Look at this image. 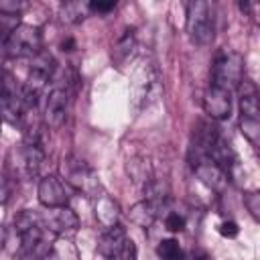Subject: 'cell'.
<instances>
[{
	"instance_id": "obj_1",
	"label": "cell",
	"mask_w": 260,
	"mask_h": 260,
	"mask_svg": "<svg viewBox=\"0 0 260 260\" xmlns=\"http://www.w3.org/2000/svg\"><path fill=\"white\" fill-rule=\"evenodd\" d=\"M162 93V79L160 71L154 61L144 59L132 73L130 79V102L134 112H140L152 106Z\"/></svg>"
},
{
	"instance_id": "obj_2",
	"label": "cell",
	"mask_w": 260,
	"mask_h": 260,
	"mask_svg": "<svg viewBox=\"0 0 260 260\" xmlns=\"http://www.w3.org/2000/svg\"><path fill=\"white\" fill-rule=\"evenodd\" d=\"M45 160V148L35 144V142H20L10 146V150L6 152V173L10 179L16 181H30L39 175L41 165Z\"/></svg>"
},
{
	"instance_id": "obj_3",
	"label": "cell",
	"mask_w": 260,
	"mask_h": 260,
	"mask_svg": "<svg viewBox=\"0 0 260 260\" xmlns=\"http://www.w3.org/2000/svg\"><path fill=\"white\" fill-rule=\"evenodd\" d=\"M55 75V59L47 51H41L39 55L32 57L26 81L22 85V104L24 110H35L39 104V98L45 93L49 81Z\"/></svg>"
},
{
	"instance_id": "obj_4",
	"label": "cell",
	"mask_w": 260,
	"mask_h": 260,
	"mask_svg": "<svg viewBox=\"0 0 260 260\" xmlns=\"http://www.w3.org/2000/svg\"><path fill=\"white\" fill-rule=\"evenodd\" d=\"M73 77H71V71H63L61 75L53 77V83H51V89L47 93V100H45V124L49 128H61L65 118H67V110H69V104H71V95H73Z\"/></svg>"
},
{
	"instance_id": "obj_5",
	"label": "cell",
	"mask_w": 260,
	"mask_h": 260,
	"mask_svg": "<svg viewBox=\"0 0 260 260\" xmlns=\"http://www.w3.org/2000/svg\"><path fill=\"white\" fill-rule=\"evenodd\" d=\"M187 35L197 47L211 45L215 35V16L209 2L193 0L187 4Z\"/></svg>"
},
{
	"instance_id": "obj_6",
	"label": "cell",
	"mask_w": 260,
	"mask_h": 260,
	"mask_svg": "<svg viewBox=\"0 0 260 260\" xmlns=\"http://www.w3.org/2000/svg\"><path fill=\"white\" fill-rule=\"evenodd\" d=\"M244 81V57L238 51L221 49L211 65V85L234 91Z\"/></svg>"
},
{
	"instance_id": "obj_7",
	"label": "cell",
	"mask_w": 260,
	"mask_h": 260,
	"mask_svg": "<svg viewBox=\"0 0 260 260\" xmlns=\"http://www.w3.org/2000/svg\"><path fill=\"white\" fill-rule=\"evenodd\" d=\"M43 39H41V30L32 24H24L20 22L12 32L10 37L6 39V45H4V55L10 57V59H24V57H35L39 55L43 49Z\"/></svg>"
},
{
	"instance_id": "obj_8",
	"label": "cell",
	"mask_w": 260,
	"mask_h": 260,
	"mask_svg": "<svg viewBox=\"0 0 260 260\" xmlns=\"http://www.w3.org/2000/svg\"><path fill=\"white\" fill-rule=\"evenodd\" d=\"M61 173H63L61 179L73 191H81L85 195L95 197V193L100 189V181H98V175L93 173V169L85 160H81L77 156H67V158H63Z\"/></svg>"
},
{
	"instance_id": "obj_9",
	"label": "cell",
	"mask_w": 260,
	"mask_h": 260,
	"mask_svg": "<svg viewBox=\"0 0 260 260\" xmlns=\"http://www.w3.org/2000/svg\"><path fill=\"white\" fill-rule=\"evenodd\" d=\"M18 236H20V248H18L20 260H47L51 254L53 242L57 238L47 230H43L41 223L24 230Z\"/></svg>"
},
{
	"instance_id": "obj_10",
	"label": "cell",
	"mask_w": 260,
	"mask_h": 260,
	"mask_svg": "<svg viewBox=\"0 0 260 260\" xmlns=\"http://www.w3.org/2000/svg\"><path fill=\"white\" fill-rule=\"evenodd\" d=\"M22 112V85H18L10 73L0 75V118H6L14 124L20 120Z\"/></svg>"
},
{
	"instance_id": "obj_11",
	"label": "cell",
	"mask_w": 260,
	"mask_h": 260,
	"mask_svg": "<svg viewBox=\"0 0 260 260\" xmlns=\"http://www.w3.org/2000/svg\"><path fill=\"white\" fill-rule=\"evenodd\" d=\"M73 193L75 191L59 175L43 177L39 181V187H37V197H39V203L43 207H67Z\"/></svg>"
},
{
	"instance_id": "obj_12",
	"label": "cell",
	"mask_w": 260,
	"mask_h": 260,
	"mask_svg": "<svg viewBox=\"0 0 260 260\" xmlns=\"http://www.w3.org/2000/svg\"><path fill=\"white\" fill-rule=\"evenodd\" d=\"M39 223L43 230H47L53 236H65L77 230L79 217L69 205L67 207H45V211L39 213Z\"/></svg>"
},
{
	"instance_id": "obj_13",
	"label": "cell",
	"mask_w": 260,
	"mask_h": 260,
	"mask_svg": "<svg viewBox=\"0 0 260 260\" xmlns=\"http://www.w3.org/2000/svg\"><path fill=\"white\" fill-rule=\"evenodd\" d=\"M191 165H193V171H195V175L199 177V181H201L205 187H209L211 191L221 193V191L228 187V183H230L228 173H225L221 167H217L211 158H207V156L195 158V160H191Z\"/></svg>"
},
{
	"instance_id": "obj_14",
	"label": "cell",
	"mask_w": 260,
	"mask_h": 260,
	"mask_svg": "<svg viewBox=\"0 0 260 260\" xmlns=\"http://www.w3.org/2000/svg\"><path fill=\"white\" fill-rule=\"evenodd\" d=\"M203 110L209 120H225L232 114V91L209 85L203 93Z\"/></svg>"
},
{
	"instance_id": "obj_15",
	"label": "cell",
	"mask_w": 260,
	"mask_h": 260,
	"mask_svg": "<svg viewBox=\"0 0 260 260\" xmlns=\"http://www.w3.org/2000/svg\"><path fill=\"white\" fill-rule=\"evenodd\" d=\"M126 240H128L126 230L120 223H116V225L104 230V234L100 236V240H98V254L108 258V260H116L118 254L122 252Z\"/></svg>"
},
{
	"instance_id": "obj_16",
	"label": "cell",
	"mask_w": 260,
	"mask_h": 260,
	"mask_svg": "<svg viewBox=\"0 0 260 260\" xmlns=\"http://www.w3.org/2000/svg\"><path fill=\"white\" fill-rule=\"evenodd\" d=\"M240 118L246 120H260V106H258V89L250 79H244L240 85Z\"/></svg>"
},
{
	"instance_id": "obj_17",
	"label": "cell",
	"mask_w": 260,
	"mask_h": 260,
	"mask_svg": "<svg viewBox=\"0 0 260 260\" xmlns=\"http://www.w3.org/2000/svg\"><path fill=\"white\" fill-rule=\"evenodd\" d=\"M93 215H95L98 223H100L104 230H108V228H112V225L118 223L120 207H118V203H116L112 197H108V195H98V197H95V205H93Z\"/></svg>"
},
{
	"instance_id": "obj_18",
	"label": "cell",
	"mask_w": 260,
	"mask_h": 260,
	"mask_svg": "<svg viewBox=\"0 0 260 260\" xmlns=\"http://www.w3.org/2000/svg\"><path fill=\"white\" fill-rule=\"evenodd\" d=\"M136 35H134V28H126L120 37H118V41H116V45H114V49H112V59L116 61V65L118 67H124L128 61H132V57H134V53H136Z\"/></svg>"
},
{
	"instance_id": "obj_19",
	"label": "cell",
	"mask_w": 260,
	"mask_h": 260,
	"mask_svg": "<svg viewBox=\"0 0 260 260\" xmlns=\"http://www.w3.org/2000/svg\"><path fill=\"white\" fill-rule=\"evenodd\" d=\"M158 211H160V209H158L154 203L142 199V201H138V203H134V205L130 207L128 215H130V221H134L136 225H140V228H150V225L154 223Z\"/></svg>"
},
{
	"instance_id": "obj_20",
	"label": "cell",
	"mask_w": 260,
	"mask_h": 260,
	"mask_svg": "<svg viewBox=\"0 0 260 260\" xmlns=\"http://www.w3.org/2000/svg\"><path fill=\"white\" fill-rule=\"evenodd\" d=\"M59 14H61V20L63 22H67V24H79L89 14V8H87V2L73 0V2H63Z\"/></svg>"
},
{
	"instance_id": "obj_21",
	"label": "cell",
	"mask_w": 260,
	"mask_h": 260,
	"mask_svg": "<svg viewBox=\"0 0 260 260\" xmlns=\"http://www.w3.org/2000/svg\"><path fill=\"white\" fill-rule=\"evenodd\" d=\"M47 260H77V250L69 240H65L63 236H57Z\"/></svg>"
},
{
	"instance_id": "obj_22",
	"label": "cell",
	"mask_w": 260,
	"mask_h": 260,
	"mask_svg": "<svg viewBox=\"0 0 260 260\" xmlns=\"http://www.w3.org/2000/svg\"><path fill=\"white\" fill-rule=\"evenodd\" d=\"M156 254H158L160 260H181V258H183L181 246H179V242L173 240V238L160 240L158 246H156Z\"/></svg>"
},
{
	"instance_id": "obj_23",
	"label": "cell",
	"mask_w": 260,
	"mask_h": 260,
	"mask_svg": "<svg viewBox=\"0 0 260 260\" xmlns=\"http://www.w3.org/2000/svg\"><path fill=\"white\" fill-rule=\"evenodd\" d=\"M128 173H130V177H132L134 181H142V183L152 181V179H150V171H148V162H144V160H140V158H132V160L128 162Z\"/></svg>"
},
{
	"instance_id": "obj_24",
	"label": "cell",
	"mask_w": 260,
	"mask_h": 260,
	"mask_svg": "<svg viewBox=\"0 0 260 260\" xmlns=\"http://www.w3.org/2000/svg\"><path fill=\"white\" fill-rule=\"evenodd\" d=\"M240 130H242V134H244L252 144H258V138H260V120H246V118H240Z\"/></svg>"
},
{
	"instance_id": "obj_25",
	"label": "cell",
	"mask_w": 260,
	"mask_h": 260,
	"mask_svg": "<svg viewBox=\"0 0 260 260\" xmlns=\"http://www.w3.org/2000/svg\"><path fill=\"white\" fill-rule=\"evenodd\" d=\"M244 205L248 207L250 215L258 221V219H260V193H258V191L246 193V195H244Z\"/></svg>"
},
{
	"instance_id": "obj_26",
	"label": "cell",
	"mask_w": 260,
	"mask_h": 260,
	"mask_svg": "<svg viewBox=\"0 0 260 260\" xmlns=\"http://www.w3.org/2000/svg\"><path fill=\"white\" fill-rule=\"evenodd\" d=\"M24 8H26V2H20V0H0V14L18 16Z\"/></svg>"
},
{
	"instance_id": "obj_27",
	"label": "cell",
	"mask_w": 260,
	"mask_h": 260,
	"mask_svg": "<svg viewBox=\"0 0 260 260\" xmlns=\"http://www.w3.org/2000/svg\"><path fill=\"white\" fill-rule=\"evenodd\" d=\"M165 228H167L169 232H173V234L183 232V230H185V217L179 215V213H169V215L165 217Z\"/></svg>"
},
{
	"instance_id": "obj_28",
	"label": "cell",
	"mask_w": 260,
	"mask_h": 260,
	"mask_svg": "<svg viewBox=\"0 0 260 260\" xmlns=\"http://www.w3.org/2000/svg\"><path fill=\"white\" fill-rule=\"evenodd\" d=\"M87 8H89V12L108 14L110 10L116 8V0H93V2H87Z\"/></svg>"
},
{
	"instance_id": "obj_29",
	"label": "cell",
	"mask_w": 260,
	"mask_h": 260,
	"mask_svg": "<svg viewBox=\"0 0 260 260\" xmlns=\"http://www.w3.org/2000/svg\"><path fill=\"white\" fill-rule=\"evenodd\" d=\"M217 230H219V234H221L223 238H236V236L240 234V228H238V223H236V221H232V219H228V221H221Z\"/></svg>"
},
{
	"instance_id": "obj_30",
	"label": "cell",
	"mask_w": 260,
	"mask_h": 260,
	"mask_svg": "<svg viewBox=\"0 0 260 260\" xmlns=\"http://www.w3.org/2000/svg\"><path fill=\"white\" fill-rule=\"evenodd\" d=\"M116 260H136V246L132 240H126V244H124V248Z\"/></svg>"
},
{
	"instance_id": "obj_31",
	"label": "cell",
	"mask_w": 260,
	"mask_h": 260,
	"mask_svg": "<svg viewBox=\"0 0 260 260\" xmlns=\"http://www.w3.org/2000/svg\"><path fill=\"white\" fill-rule=\"evenodd\" d=\"M10 197V179L6 175H0V205H4Z\"/></svg>"
},
{
	"instance_id": "obj_32",
	"label": "cell",
	"mask_w": 260,
	"mask_h": 260,
	"mask_svg": "<svg viewBox=\"0 0 260 260\" xmlns=\"http://www.w3.org/2000/svg\"><path fill=\"white\" fill-rule=\"evenodd\" d=\"M189 260H209V256H207L203 250H191Z\"/></svg>"
},
{
	"instance_id": "obj_33",
	"label": "cell",
	"mask_w": 260,
	"mask_h": 260,
	"mask_svg": "<svg viewBox=\"0 0 260 260\" xmlns=\"http://www.w3.org/2000/svg\"><path fill=\"white\" fill-rule=\"evenodd\" d=\"M61 49H63V51H73V49H75V41H73V39L63 41V43H61Z\"/></svg>"
},
{
	"instance_id": "obj_34",
	"label": "cell",
	"mask_w": 260,
	"mask_h": 260,
	"mask_svg": "<svg viewBox=\"0 0 260 260\" xmlns=\"http://www.w3.org/2000/svg\"><path fill=\"white\" fill-rule=\"evenodd\" d=\"M4 242H6V228L0 225V250L4 248Z\"/></svg>"
},
{
	"instance_id": "obj_35",
	"label": "cell",
	"mask_w": 260,
	"mask_h": 260,
	"mask_svg": "<svg viewBox=\"0 0 260 260\" xmlns=\"http://www.w3.org/2000/svg\"><path fill=\"white\" fill-rule=\"evenodd\" d=\"M0 124H2V118H0Z\"/></svg>"
}]
</instances>
